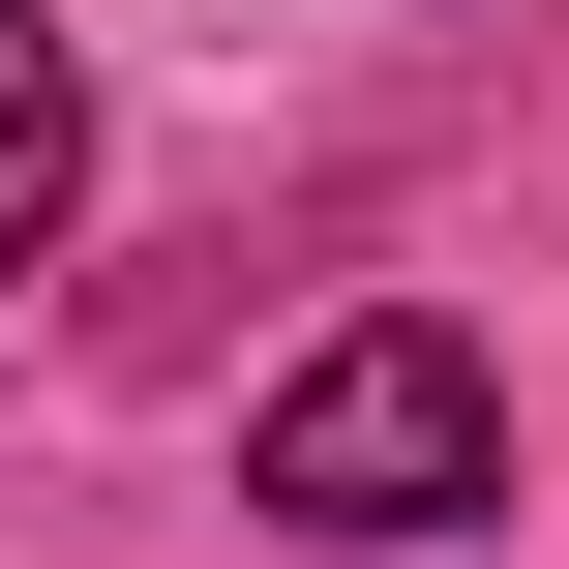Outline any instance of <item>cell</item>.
<instances>
[{"label": "cell", "mask_w": 569, "mask_h": 569, "mask_svg": "<svg viewBox=\"0 0 569 569\" xmlns=\"http://www.w3.org/2000/svg\"><path fill=\"white\" fill-rule=\"evenodd\" d=\"M300 540H450V510H510V390H480V330L450 300H390V330H330L300 390H270V450H240Z\"/></svg>", "instance_id": "6da1fadb"}, {"label": "cell", "mask_w": 569, "mask_h": 569, "mask_svg": "<svg viewBox=\"0 0 569 569\" xmlns=\"http://www.w3.org/2000/svg\"><path fill=\"white\" fill-rule=\"evenodd\" d=\"M60 210H90V60L0 0V300H30V240H60Z\"/></svg>", "instance_id": "7a4b0ae2"}]
</instances>
